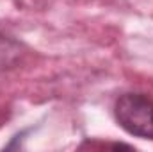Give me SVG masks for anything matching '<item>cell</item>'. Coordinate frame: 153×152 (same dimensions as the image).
Listing matches in <instances>:
<instances>
[{
    "label": "cell",
    "instance_id": "cell-1",
    "mask_svg": "<svg viewBox=\"0 0 153 152\" xmlns=\"http://www.w3.org/2000/svg\"><path fill=\"white\" fill-rule=\"evenodd\" d=\"M114 116L128 134L153 140V99L143 93H125L116 100Z\"/></svg>",
    "mask_w": 153,
    "mask_h": 152
},
{
    "label": "cell",
    "instance_id": "cell-2",
    "mask_svg": "<svg viewBox=\"0 0 153 152\" xmlns=\"http://www.w3.org/2000/svg\"><path fill=\"white\" fill-rule=\"evenodd\" d=\"M22 57V45L7 36H0V72L13 68Z\"/></svg>",
    "mask_w": 153,
    "mask_h": 152
}]
</instances>
